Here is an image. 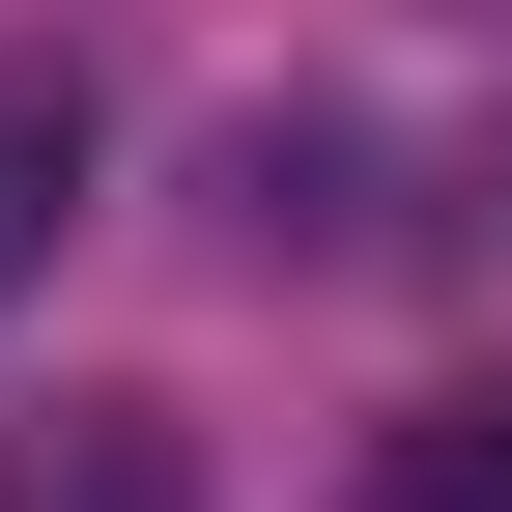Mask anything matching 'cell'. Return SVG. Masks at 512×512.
I'll return each instance as SVG.
<instances>
[{"mask_svg": "<svg viewBox=\"0 0 512 512\" xmlns=\"http://www.w3.org/2000/svg\"><path fill=\"white\" fill-rule=\"evenodd\" d=\"M0 512H200V427L171 399H29L0 427Z\"/></svg>", "mask_w": 512, "mask_h": 512, "instance_id": "1", "label": "cell"}, {"mask_svg": "<svg viewBox=\"0 0 512 512\" xmlns=\"http://www.w3.org/2000/svg\"><path fill=\"white\" fill-rule=\"evenodd\" d=\"M342 512H512V370H456V399H399Z\"/></svg>", "mask_w": 512, "mask_h": 512, "instance_id": "2", "label": "cell"}, {"mask_svg": "<svg viewBox=\"0 0 512 512\" xmlns=\"http://www.w3.org/2000/svg\"><path fill=\"white\" fill-rule=\"evenodd\" d=\"M57 228H86V86H57V57H0V285H29Z\"/></svg>", "mask_w": 512, "mask_h": 512, "instance_id": "3", "label": "cell"}]
</instances>
